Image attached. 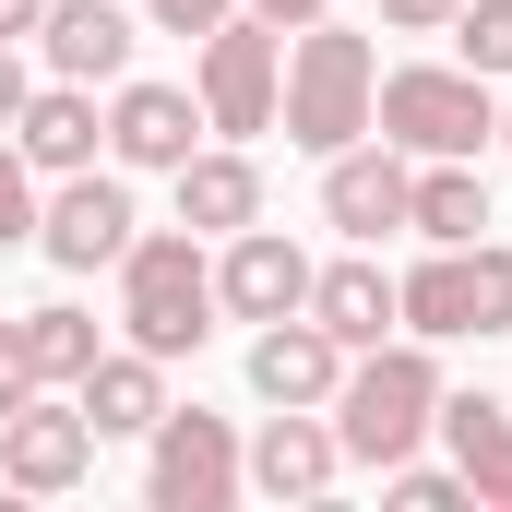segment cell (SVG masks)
Listing matches in <instances>:
<instances>
[{
  "mask_svg": "<svg viewBox=\"0 0 512 512\" xmlns=\"http://www.w3.org/2000/svg\"><path fill=\"white\" fill-rule=\"evenodd\" d=\"M429 417H441V370H429V334L417 346H358L346 358V382H334V441H346V465H405L417 441H429Z\"/></svg>",
  "mask_w": 512,
  "mask_h": 512,
  "instance_id": "cell-1",
  "label": "cell"
},
{
  "mask_svg": "<svg viewBox=\"0 0 512 512\" xmlns=\"http://www.w3.org/2000/svg\"><path fill=\"white\" fill-rule=\"evenodd\" d=\"M370 96H382L370 36H346L334 12H322V24H298V60H286V84H274L286 143H298V155H346V143L370 131Z\"/></svg>",
  "mask_w": 512,
  "mask_h": 512,
  "instance_id": "cell-2",
  "label": "cell"
},
{
  "mask_svg": "<svg viewBox=\"0 0 512 512\" xmlns=\"http://www.w3.org/2000/svg\"><path fill=\"white\" fill-rule=\"evenodd\" d=\"M120 322H131V346L143 358H191L203 334H215V262L191 251V227H131V251H120Z\"/></svg>",
  "mask_w": 512,
  "mask_h": 512,
  "instance_id": "cell-3",
  "label": "cell"
},
{
  "mask_svg": "<svg viewBox=\"0 0 512 512\" xmlns=\"http://www.w3.org/2000/svg\"><path fill=\"white\" fill-rule=\"evenodd\" d=\"M370 131H382L393 155H477L489 131H501V108H489V72H393L382 96H370Z\"/></svg>",
  "mask_w": 512,
  "mask_h": 512,
  "instance_id": "cell-4",
  "label": "cell"
},
{
  "mask_svg": "<svg viewBox=\"0 0 512 512\" xmlns=\"http://www.w3.org/2000/svg\"><path fill=\"white\" fill-rule=\"evenodd\" d=\"M405 334L453 346V334H512V251L465 239V251H429L405 274Z\"/></svg>",
  "mask_w": 512,
  "mask_h": 512,
  "instance_id": "cell-5",
  "label": "cell"
},
{
  "mask_svg": "<svg viewBox=\"0 0 512 512\" xmlns=\"http://www.w3.org/2000/svg\"><path fill=\"white\" fill-rule=\"evenodd\" d=\"M143 441H155V465H143V501L155 512H227L239 501V429H227V417L167 405Z\"/></svg>",
  "mask_w": 512,
  "mask_h": 512,
  "instance_id": "cell-6",
  "label": "cell"
},
{
  "mask_svg": "<svg viewBox=\"0 0 512 512\" xmlns=\"http://www.w3.org/2000/svg\"><path fill=\"white\" fill-rule=\"evenodd\" d=\"M274 48H286V36H274L262 12H227V24L203 36V131H274V84H286Z\"/></svg>",
  "mask_w": 512,
  "mask_h": 512,
  "instance_id": "cell-7",
  "label": "cell"
},
{
  "mask_svg": "<svg viewBox=\"0 0 512 512\" xmlns=\"http://www.w3.org/2000/svg\"><path fill=\"white\" fill-rule=\"evenodd\" d=\"M84 465H96V417L84 405H12L0 417V477L12 489L60 501V489H84Z\"/></svg>",
  "mask_w": 512,
  "mask_h": 512,
  "instance_id": "cell-8",
  "label": "cell"
},
{
  "mask_svg": "<svg viewBox=\"0 0 512 512\" xmlns=\"http://www.w3.org/2000/svg\"><path fill=\"white\" fill-rule=\"evenodd\" d=\"M36 239H48V262H60V274L120 262V251H131V191H120V179H96V167H72V179H60V203L36 215Z\"/></svg>",
  "mask_w": 512,
  "mask_h": 512,
  "instance_id": "cell-9",
  "label": "cell"
},
{
  "mask_svg": "<svg viewBox=\"0 0 512 512\" xmlns=\"http://www.w3.org/2000/svg\"><path fill=\"white\" fill-rule=\"evenodd\" d=\"M215 310H239V322H286V310H310V251L274 239V227H239L227 262H215Z\"/></svg>",
  "mask_w": 512,
  "mask_h": 512,
  "instance_id": "cell-10",
  "label": "cell"
},
{
  "mask_svg": "<svg viewBox=\"0 0 512 512\" xmlns=\"http://www.w3.org/2000/svg\"><path fill=\"white\" fill-rule=\"evenodd\" d=\"M334 465H346V441H334L310 405H286V417H262V441L239 453V489H262V501H322Z\"/></svg>",
  "mask_w": 512,
  "mask_h": 512,
  "instance_id": "cell-11",
  "label": "cell"
},
{
  "mask_svg": "<svg viewBox=\"0 0 512 512\" xmlns=\"http://www.w3.org/2000/svg\"><path fill=\"white\" fill-rule=\"evenodd\" d=\"M405 155L393 143H346V155H322V215L346 227V239H393L405 227Z\"/></svg>",
  "mask_w": 512,
  "mask_h": 512,
  "instance_id": "cell-12",
  "label": "cell"
},
{
  "mask_svg": "<svg viewBox=\"0 0 512 512\" xmlns=\"http://www.w3.org/2000/svg\"><path fill=\"white\" fill-rule=\"evenodd\" d=\"M334 382H346V346H334L310 310L262 322V346H251V393L262 405H334Z\"/></svg>",
  "mask_w": 512,
  "mask_h": 512,
  "instance_id": "cell-13",
  "label": "cell"
},
{
  "mask_svg": "<svg viewBox=\"0 0 512 512\" xmlns=\"http://www.w3.org/2000/svg\"><path fill=\"white\" fill-rule=\"evenodd\" d=\"M191 131H203V96H179V84H120V108H108V155H120V167H179Z\"/></svg>",
  "mask_w": 512,
  "mask_h": 512,
  "instance_id": "cell-14",
  "label": "cell"
},
{
  "mask_svg": "<svg viewBox=\"0 0 512 512\" xmlns=\"http://www.w3.org/2000/svg\"><path fill=\"white\" fill-rule=\"evenodd\" d=\"M36 36H48L60 84H120V60H131V12L120 0H48Z\"/></svg>",
  "mask_w": 512,
  "mask_h": 512,
  "instance_id": "cell-15",
  "label": "cell"
},
{
  "mask_svg": "<svg viewBox=\"0 0 512 512\" xmlns=\"http://www.w3.org/2000/svg\"><path fill=\"white\" fill-rule=\"evenodd\" d=\"M167 179H179V227H191V239L262 227V167H251V155H179Z\"/></svg>",
  "mask_w": 512,
  "mask_h": 512,
  "instance_id": "cell-16",
  "label": "cell"
},
{
  "mask_svg": "<svg viewBox=\"0 0 512 512\" xmlns=\"http://www.w3.org/2000/svg\"><path fill=\"white\" fill-rule=\"evenodd\" d=\"M310 322L358 358V346H382L393 322H405V286H393L382 262H334V274H310Z\"/></svg>",
  "mask_w": 512,
  "mask_h": 512,
  "instance_id": "cell-17",
  "label": "cell"
},
{
  "mask_svg": "<svg viewBox=\"0 0 512 512\" xmlns=\"http://www.w3.org/2000/svg\"><path fill=\"white\" fill-rule=\"evenodd\" d=\"M155 370H167V358H143V346H120V358H108V346H96V370H84V417H96V441H143V429H155V417H167V382H155Z\"/></svg>",
  "mask_w": 512,
  "mask_h": 512,
  "instance_id": "cell-18",
  "label": "cell"
},
{
  "mask_svg": "<svg viewBox=\"0 0 512 512\" xmlns=\"http://www.w3.org/2000/svg\"><path fill=\"white\" fill-rule=\"evenodd\" d=\"M429 429L453 441V465H465V489L512 512V405H489V393H441V417H429Z\"/></svg>",
  "mask_w": 512,
  "mask_h": 512,
  "instance_id": "cell-19",
  "label": "cell"
},
{
  "mask_svg": "<svg viewBox=\"0 0 512 512\" xmlns=\"http://www.w3.org/2000/svg\"><path fill=\"white\" fill-rule=\"evenodd\" d=\"M96 96L84 84H48V96H24V120H12V143H24V167H48V179H72V167H96Z\"/></svg>",
  "mask_w": 512,
  "mask_h": 512,
  "instance_id": "cell-20",
  "label": "cell"
},
{
  "mask_svg": "<svg viewBox=\"0 0 512 512\" xmlns=\"http://www.w3.org/2000/svg\"><path fill=\"white\" fill-rule=\"evenodd\" d=\"M405 227H417L429 251H465V239L489 227V179H477V155H429V179L405 191Z\"/></svg>",
  "mask_w": 512,
  "mask_h": 512,
  "instance_id": "cell-21",
  "label": "cell"
},
{
  "mask_svg": "<svg viewBox=\"0 0 512 512\" xmlns=\"http://www.w3.org/2000/svg\"><path fill=\"white\" fill-rule=\"evenodd\" d=\"M12 334H24V358H36V393L96 370V322H84V310H60V298H48V310H24Z\"/></svg>",
  "mask_w": 512,
  "mask_h": 512,
  "instance_id": "cell-22",
  "label": "cell"
},
{
  "mask_svg": "<svg viewBox=\"0 0 512 512\" xmlns=\"http://www.w3.org/2000/svg\"><path fill=\"white\" fill-rule=\"evenodd\" d=\"M382 489H393L405 512H465V501H477V489H465V465H417V453L382 465Z\"/></svg>",
  "mask_w": 512,
  "mask_h": 512,
  "instance_id": "cell-23",
  "label": "cell"
},
{
  "mask_svg": "<svg viewBox=\"0 0 512 512\" xmlns=\"http://www.w3.org/2000/svg\"><path fill=\"white\" fill-rule=\"evenodd\" d=\"M453 36H465V72H512V0H465Z\"/></svg>",
  "mask_w": 512,
  "mask_h": 512,
  "instance_id": "cell-24",
  "label": "cell"
},
{
  "mask_svg": "<svg viewBox=\"0 0 512 512\" xmlns=\"http://www.w3.org/2000/svg\"><path fill=\"white\" fill-rule=\"evenodd\" d=\"M36 239V167H24V143L0 131V251H24Z\"/></svg>",
  "mask_w": 512,
  "mask_h": 512,
  "instance_id": "cell-25",
  "label": "cell"
},
{
  "mask_svg": "<svg viewBox=\"0 0 512 512\" xmlns=\"http://www.w3.org/2000/svg\"><path fill=\"white\" fill-rule=\"evenodd\" d=\"M227 12H239V0H155V24H167V36H215Z\"/></svg>",
  "mask_w": 512,
  "mask_h": 512,
  "instance_id": "cell-26",
  "label": "cell"
},
{
  "mask_svg": "<svg viewBox=\"0 0 512 512\" xmlns=\"http://www.w3.org/2000/svg\"><path fill=\"white\" fill-rule=\"evenodd\" d=\"M12 405H36V358H24V334H0V417Z\"/></svg>",
  "mask_w": 512,
  "mask_h": 512,
  "instance_id": "cell-27",
  "label": "cell"
},
{
  "mask_svg": "<svg viewBox=\"0 0 512 512\" xmlns=\"http://www.w3.org/2000/svg\"><path fill=\"white\" fill-rule=\"evenodd\" d=\"M453 12H465V0H382V24H405V36H441Z\"/></svg>",
  "mask_w": 512,
  "mask_h": 512,
  "instance_id": "cell-28",
  "label": "cell"
},
{
  "mask_svg": "<svg viewBox=\"0 0 512 512\" xmlns=\"http://www.w3.org/2000/svg\"><path fill=\"white\" fill-rule=\"evenodd\" d=\"M24 96H36V84H24V60H12V36H0V131L24 120Z\"/></svg>",
  "mask_w": 512,
  "mask_h": 512,
  "instance_id": "cell-29",
  "label": "cell"
},
{
  "mask_svg": "<svg viewBox=\"0 0 512 512\" xmlns=\"http://www.w3.org/2000/svg\"><path fill=\"white\" fill-rule=\"evenodd\" d=\"M262 24H274V36H286V24H322V12H334V0H251Z\"/></svg>",
  "mask_w": 512,
  "mask_h": 512,
  "instance_id": "cell-30",
  "label": "cell"
},
{
  "mask_svg": "<svg viewBox=\"0 0 512 512\" xmlns=\"http://www.w3.org/2000/svg\"><path fill=\"white\" fill-rule=\"evenodd\" d=\"M36 12H48V0H0V36H36Z\"/></svg>",
  "mask_w": 512,
  "mask_h": 512,
  "instance_id": "cell-31",
  "label": "cell"
},
{
  "mask_svg": "<svg viewBox=\"0 0 512 512\" xmlns=\"http://www.w3.org/2000/svg\"><path fill=\"white\" fill-rule=\"evenodd\" d=\"M501 131H512V108H501Z\"/></svg>",
  "mask_w": 512,
  "mask_h": 512,
  "instance_id": "cell-32",
  "label": "cell"
}]
</instances>
